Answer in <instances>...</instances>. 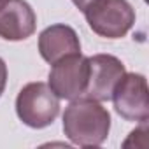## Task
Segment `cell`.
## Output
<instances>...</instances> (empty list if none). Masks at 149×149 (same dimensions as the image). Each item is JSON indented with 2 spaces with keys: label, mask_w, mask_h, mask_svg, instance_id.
<instances>
[{
  "label": "cell",
  "mask_w": 149,
  "mask_h": 149,
  "mask_svg": "<svg viewBox=\"0 0 149 149\" xmlns=\"http://www.w3.org/2000/svg\"><path fill=\"white\" fill-rule=\"evenodd\" d=\"M39 53L49 65H53L68 54L81 53V42H79L76 30L72 26L58 23V25H51L40 32Z\"/></svg>",
  "instance_id": "ba28073f"
},
{
  "label": "cell",
  "mask_w": 149,
  "mask_h": 149,
  "mask_svg": "<svg viewBox=\"0 0 149 149\" xmlns=\"http://www.w3.org/2000/svg\"><path fill=\"white\" fill-rule=\"evenodd\" d=\"M16 114L23 125L40 130L56 119L60 114V98L46 83H28L16 97Z\"/></svg>",
  "instance_id": "3957f363"
},
{
  "label": "cell",
  "mask_w": 149,
  "mask_h": 149,
  "mask_svg": "<svg viewBox=\"0 0 149 149\" xmlns=\"http://www.w3.org/2000/svg\"><path fill=\"white\" fill-rule=\"evenodd\" d=\"M83 13L90 28L104 39H121L135 25V11L128 0H93Z\"/></svg>",
  "instance_id": "7a4b0ae2"
},
{
  "label": "cell",
  "mask_w": 149,
  "mask_h": 149,
  "mask_svg": "<svg viewBox=\"0 0 149 149\" xmlns=\"http://www.w3.org/2000/svg\"><path fill=\"white\" fill-rule=\"evenodd\" d=\"M37 16L26 0H4L0 4V37L6 40H25L33 35Z\"/></svg>",
  "instance_id": "52a82bcc"
},
{
  "label": "cell",
  "mask_w": 149,
  "mask_h": 149,
  "mask_svg": "<svg viewBox=\"0 0 149 149\" xmlns=\"http://www.w3.org/2000/svg\"><path fill=\"white\" fill-rule=\"evenodd\" d=\"M111 100L114 102L116 112L125 121L147 123L149 119V90L147 79L142 74L125 72L118 81Z\"/></svg>",
  "instance_id": "277c9868"
},
{
  "label": "cell",
  "mask_w": 149,
  "mask_h": 149,
  "mask_svg": "<svg viewBox=\"0 0 149 149\" xmlns=\"http://www.w3.org/2000/svg\"><path fill=\"white\" fill-rule=\"evenodd\" d=\"M2 2H4V0H0V4H2Z\"/></svg>",
  "instance_id": "8fae6325"
},
{
  "label": "cell",
  "mask_w": 149,
  "mask_h": 149,
  "mask_svg": "<svg viewBox=\"0 0 149 149\" xmlns=\"http://www.w3.org/2000/svg\"><path fill=\"white\" fill-rule=\"evenodd\" d=\"M91 2H93V0H72V4L76 6L79 11H84V9H86Z\"/></svg>",
  "instance_id": "30bf717a"
},
{
  "label": "cell",
  "mask_w": 149,
  "mask_h": 149,
  "mask_svg": "<svg viewBox=\"0 0 149 149\" xmlns=\"http://www.w3.org/2000/svg\"><path fill=\"white\" fill-rule=\"evenodd\" d=\"M6 86H7V65L0 58V97L6 91Z\"/></svg>",
  "instance_id": "9c48e42d"
},
{
  "label": "cell",
  "mask_w": 149,
  "mask_h": 149,
  "mask_svg": "<svg viewBox=\"0 0 149 149\" xmlns=\"http://www.w3.org/2000/svg\"><path fill=\"white\" fill-rule=\"evenodd\" d=\"M88 61H90V76L84 97L93 98L97 102L111 100L118 81L126 72L123 61L112 54L88 56Z\"/></svg>",
  "instance_id": "8992f818"
},
{
  "label": "cell",
  "mask_w": 149,
  "mask_h": 149,
  "mask_svg": "<svg viewBox=\"0 0 149 149\" xmlns=\"http://www.w3.org/2000/svg\"><path fill=\"white\" fill-rule=\"evenodd\" d=\"M111 130V114L102 105L88 97L70 100L63 112V133L79 147L102 146Z\"/></svg>",
  "instance_id": "6da1fadb"
},
{
  "label": "cell",
  "mask_w": 149,
  "mask_h": 149,
  "mask_svg": "<svg viewBox=\"0 0 149 149\" xmlns=\"http://www.w3.org/2000/svg\"><path fill=\"white\" fill-rule=\"evenodd\" d=\"M90 76V61L88 56L81 53L68 54L56 63H53L49 72V88L58 98L76 100L84 97Z\"/></svg>",
  "instance_id": "5b68a950"
}]
</instances>
